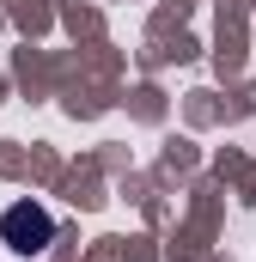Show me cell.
<instances>
[{"label":"cell","instance_id":"6da1fadb","mask_svg":"<svg viewBox=\"0 0 256 262\" xmlns=\"http://www.w3.org/2000/svg\"><path fill=\"white\" fill-rule=\"evenodd\" d=\"M0 244H12L18 256L49 250V244H55V213H49L43 201H12V207L0 213Z\"/></svg>","mask_w":256,"mask_h":262}]
</instances>
